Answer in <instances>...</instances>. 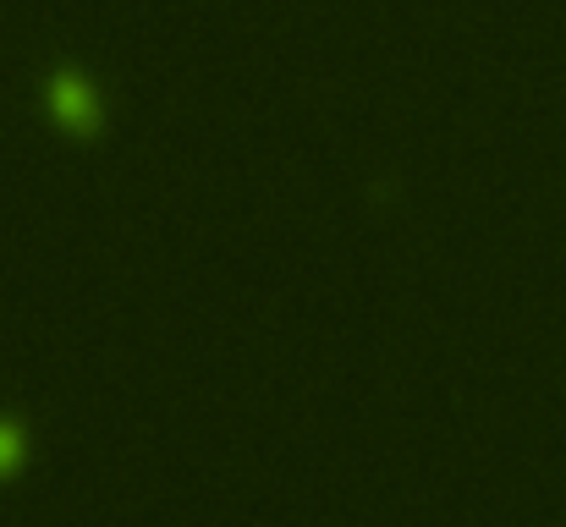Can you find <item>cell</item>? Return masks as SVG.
Here are the masks:
<instances>
[{
    "mask_svg": "<svg viewBox=\"0 0 566 527\" xmlns=\"http://www.w3.org/2000/svg\"><path fill=\"white\" fill-rule=\"evenodd\" d=\"M50 105H55V116H61L66 127H77V133H88V127L99 122V105H94V94H88V83H83L77 72H55Z\"/></svg>",
    "mask_w": 566,
    "mask_h": 527,
    "instance_id": "obj_1",
    "label": "cell"
},
{
    "mask_svg": "<svg viewBox=\"0 0 566 527\" xmlns=\"http://www.w3.org/2000/svg\"><path fill=\"white\" fill-rule=\"evenodd\" d=\"M17 462H22V429H17L11 418H0V478H6Z\"/></svg>",
    "mask_w": 566,
    "mask_h": 527,
    "instance_id": "obj_2",
    "label": "cell"
}]
</instances>
